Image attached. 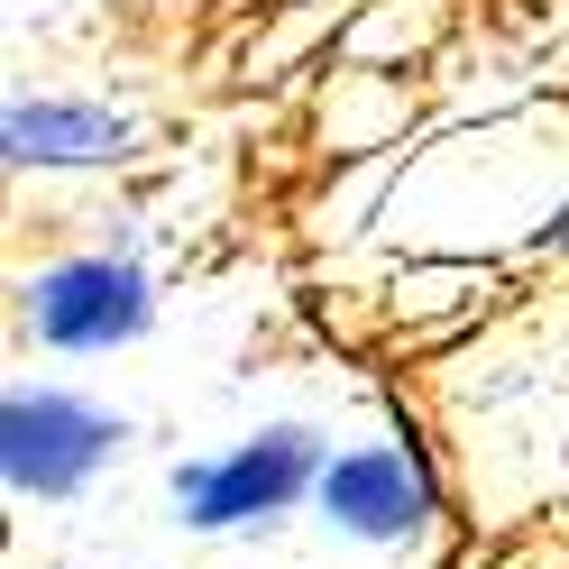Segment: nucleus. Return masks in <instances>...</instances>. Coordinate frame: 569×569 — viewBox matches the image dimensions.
<instances>
[{
    "label": "nucleus",
    "instance_id": "nucleus-1",
    "mask_svg": "<svg viewBox=\"0 0 569 569\" xmlns=\"http://www.w3.org/2000/svg\"><path fill=\"white\" fill-rule=\"evenodd\" d=\"M322 469H331V441L312 422H258V432H239L211 459H174L166 487H174V523L184 532H248V523L312 506Z\"/></svg>",
    "mask_w": 569,
    "mask_h": 569
},
{
    "label": "nucleus",
    "instance_id": "nucleus-4",
    "mask_svg": "<svg viewBox=\"0 0 569 569\" xmlns=\"http://www.w3.org/2000/svg\"><path fill=\"white\" fill-rule=\"evenodd\" d=\"M312 515L368 551H422L441 523V478L413 441H340L312 487Z\"/></svg>",
    "mask_w": 569,
    "mask_h": 569
},
{
    "label": "nucleus",
    "instance_id": "nucleus-7",
    "mask_svg": "<svg viewBox=\"0 0 569 569\" xmlns=\"http://www.w3.org/2000/svg\"><path fill=\"white\" fill-rule=\"evenodd\" d=\"M83 569H157V560H83Z\"/></svg>",
    "mask_w": 569,
    "mask_h": 569
},
{
    "label": "nucleus",
    "instance_id": "nucleus-3",
    "mask_svg": "<svg viewBox=\"0 0 569 569\" xmlns=\"http://www.w3.org/2000/svg\"><path fill=\"white\" fill-rule=\"evenodd\" d=\"M129 450V422L74 386H10L0 396V478L19 506H64Z\"/></svg>",
    "mask_w": 569,
    "mask_h": 569
},
{
    "label": "nucleus",
    "instance_id": "nucleus-2",
    "mask_svg": "<svg viewBox=\"0 0 569 569\" xmlns=\"http://www.w3.org/2000/svg\"><path fill=\"white\" fill-rule=\"evenodd\" d=\"M19 322L56 359H111L157 331V276L129 248H74L19 284Z\"/></svg>",
    "mask_w": 569,
    "mask_h": 569
},
{
    "label": "nucleus",
    "instance_id": "nucleus-6",
    "mask_svg": "<svg viewBox=\"0 0 569 569\" xmlns=\"http://www.w3.org/2000/svg\"><path fill=\"white\" fill-rule=\"evenodd\" d=\"M532 258H569V193L551 202V221L532 230Z\"/></svg>",
    "mask_w": 569,
    "mask_h": 569
},
{
    "label": "nucleus",
    "instance_id": "nucleus-5",
    "mask_svg": "<svg viewBox=\"0 0 569 569\" xmlns=\"http://www.w3.org/2000/svg\"><path fill=\"white\" fill-rule=\"evenodd\" d=\"M0 157H10V174H92L138 157V120L83 92H19L0 111Z\"/></svg>",
    "mask_w": 569,
    "mask_h": 569
}]
</instances>
